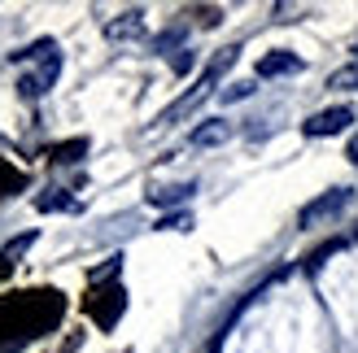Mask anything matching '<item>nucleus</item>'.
<instances>
[{
  "instance_id": "7",
  "label": "nucleus",
  "mask_w": 358,
  "mask_h": 353,
  "mask_svg": "<svg viewBox=\"0 0 358 353\" xmlns=\"http://www.w3.org/2000/svg\"><path fill=\"white\" fill-rule=\"evenodd\" d=\"M192 192H196V183H166V188H153V192H149V205L171 209V205H184Z\"/></svg>"
},
{
  "instance_id": "1",
  "label": "nucleus",
  "mask_w": 358,
  "mask_h": 353,
  "mask_svg": "<svg viewBox=\"0 0 358 353\" xmlns=\"http://www.w3.org/2000/svg\"><path fill=\"white\" fill-rule=\"evenodd\" d=\"M350 201H354V188H332V192H324V197H315L310 205H301L297 223H301V227H319L324 218H336Z\"/></svg>"
},
{
  "instance_id": "10",
  "label": "nucleus",
  "mask_w": 358,
  "mask_h": 353,
  "mask_svg": "<svg viewBox=\"0 0 358 353\" xmlns=\"http://www.w3.org/2000/svg\"><path fill=\"white\" fill-rule=\"evenodd\" d=\"M87 153V140H70V144H57L52 149V162H79Z\"/></svg>"
},
{
  "instance_id": "11",
  "label": "nucleus",
  "mask_w": 358,
  "mask_h": 353,
  "mask_svg": "<svg viewBox=\"0 0 358 353\" xmlns=\"http://www.w3.org/2000/svg\"><path fill=\"white\" fill-rule=\"evenodd\" d=\"M35 209H44V214H52V209H75V201H70L66 192L57 188V192H48V197H40V201H35Z\"/></svg>"
},
{
  "instance_id": "15",
  "label": "nucleus",
  "mask_w": 358,
  "mask_h": 353,
  "mask_svg": "<svg viewBox=\"0 0 358 353\" xmlns=\"http://www.w3.org/2000/svg\"><path fill=\"white\" fill-rule=\"evenodd\" d=\"M345 157H350V162H354V166H358V131H354V135H350V144H345Z\"/></svg>"
},
{
  "instance_id": "5",
  "label": "nucleus",
  "mask_w": 358,
  "mask_h": 353,
  "mask_svg": "<svg viewBox=\"0 0 358 353\" xmlns=\"http://www.w3.org/2000/svg\"><path fill=\"white\" fill-rule=\"evenodd\" d=\"M105 35H110V40H140V35H145V13H140V9L118 13L114 22L105 27Z\"/></svg>"
},
{
  "instance_id": "12",
  "label": "nucleus",
  "mask_w": 358,
  "mask_h": 353,
  "mask_svg": "<svg viewBox=\"0 0 358 353\" xmlns=\"http://www.w3.org/2000/svg\"><path fill=\"white\" fill-rule=\"evenodd\" d=\"M328 87H358V61L345 66V70H336V75L328 79Z\"/></svg>"
},
{
  "instance_id": "4",
  "label": "nucleus",
  "mask_w": 358,
  "mask_h": 353,
  "mask_svg": "<svg viewBox=\"0 0 358 353\" xmlns=\"http://www.w3.org/2000/svg\"><path fill=\"white\" fill-rule=\"evenodd\" d=\"M354 122V110H345V105H336V110H324V114H315L301 122V131H306L310 140H324V135H336V131H345Z\"/></svg>"
},
{
  "instance_id": "13",
  "label": "nucleus",
  "mask_w": 358,
  "mask_h": 353,
  "mask_svg": "<svg viewBox=\"0 0 358 353\" xmlns=\"http://www.w3.org/2000/svg\"><path fill=\"white\" fill-rule=\"evenodd\" d=\"M245 96H254V83H231L227 92H223V100L231 105V100H245Z\"/></svg>"
},
{
  "instance_id": "14",
  "label": "nucleus",
  "mask_w": 358,
  "mask_h": 353,
  "mask_svg": "<svg viewBox=\"0 0 358 353\" xmlns=\"http://www.w3.org/2000/svg\"><path fill=\"white\" fill-rule=\"evenodd\" d=\"M162 227H166V232H184V227H192V218L188 214H171V218L157 223V232H162Z\"/></svg>"
},
{
  "instance_id": "9",
  "label": "nucleus",
  "mask_w": 358,
  "mask_h": 353,
  "mask_svg": "<svg viewBox=\"0 0 358 353\" xmlns=\"http://www.w3.org/2000/svg\"><path fill=\"white\" fill-rule=\"evenodd\" d=\"M17 188H27V174H22V170H13L5 157H0V197H13Z\"/></svg>"
},
{
  "instance_id": "8",
  "label": "nucleus",
  "mask_w": 358,
  "mask_h": 353,
  "mask_svg": "<svg viewBox=\"0 0 358 353\" xmlns=\"http://www.w3.org/2000/svg\"><path fill=\"white\" fill-rule=\"evenodd\" d=\"M192 144L196 149H210V144H223V140H231V122H223V118H214V122H201L192 135Z\"/></svg>"
},
{
  "instance_id": "2",
  "label": "nucleus",
  "mask_w": 358,
  "mask_h": 353,
  "mask_svg": "<svg viewBox=\"0 0 358 353\" xmlns=\"http://www.w3.org/2000/svg\"><path fill=\"white\" fill-rule=\"evenodd\" d=\"M83 310L96 319V327H114V323H118V314L127 310V292H122L118 284H110V288H96V292L83 301Z\"/></svg>"
},
{
  "instance_id": "6",
  "label": "nucleus",
  "mask_w": 358,
  "mask_h": 353,
  "mask_svg": "<svg viewBox=\"0 0 358 353\" xmlns=\"http://www.w3.org/2000/svg\"><path fill=\"white\" fill-rule=\"evenodd\" d=\"M297 70H301V57H293V52H266L258 61V79H280V75H297Z\"/></svg>"
},
{
  "instance_id": "3",
  "label": "nucleus",
  "mask_w": 358,
  "mask_h": 353,
  "mask_svg": "<svg viewBox=\"0 0 358 353\" xmlns=\"http://www.w3.org/2000/svg\"><path fill=\"white\" fill-rule=\"evenodd\" d=\"M57 75H62V52H48V57H40V70H31V75L17 79V92H22L27 100H35V96H44L48 87L57 83Z\"/></svg>"
}]
</instances>
